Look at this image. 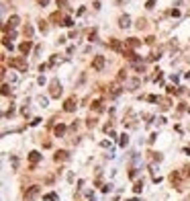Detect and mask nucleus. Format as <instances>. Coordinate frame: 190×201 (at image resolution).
Listing matches in <instances>:
<instances>
[{"mask_svg":"<svg viewBox=\"0 0 190 201\" xmlns=\"http://www.w3.org/2000/svg\"><path fill=\"white\" fill-rule=\"evenodd\" d=\"M39 193H41L39 185H31V187L23 193V199H25V201H35L37 197H39Z\"/></svg>","mask_w":190,"mask_h":201,"instance_id":"f257e3e1","label":"nucleus"},{"mask_svg":"<svg viewBox=\"0 0 190 201\" xmlns=\"http://www.w3.org/2000/svg\"><path fill=\"white\" fill-rule=\"evenodd\" d=\"M63 92V88H61V82L57 80V78H53L51 80V84H49V95L53 99H59V95Z\"/></svg>","mask_w":190,"mask_h":201,"instance_id":"f03ea898","label":"nucleus"},{"mask_svg":"<svg viewBox=\"0 0 190 201\" xmlns=\"http://www.w3.org/2000/svg\"><path fill=\"white\" fill-rule=\"evenodd\" d=\"M8 64H10V68H16V70H20V72H27V62H25L23 58H13Z\"/></svg>","mask_w":190,"mask_h":201,"instance_id":"7ed1b4c3","label":"nucleus"},{"mask_svg":"<svg viewBox=\"0 0 190 201\" xmlns=\"http://www.w3.org/2000/svg\"><path fill=\"white\" fill-rule=\"evenodd\" d=\"M76 107H78V99H76V97L66 99V103H63V111H66V113H74Z\"/></svg>","mask_w":190,"mask_h":201,"instance_id":"20e7f679","label":"nucleus"},{"mask_svg":"<svg viewBox=\"0 0 190 201\" xmlns=\"http://www.w3.org/2000/svg\"><path fill=\"white\" fill-rule=\"evenodd\" d=\"M182 177H184L182 173H178V170H174V173L170 174V183H172V185H174L176 189H182Z\"/></svg>","mask_w":190,"mask_h":201,"instance_id":"39448f33","label":"nucleus"},{"mask_svg":"<svg viewBox=\"0 0 190 201\" xmlns=\"http://www.w3.org/2000/svg\"><path fill=\"white\" fill-rule=\"evenodd\" d=\"M104 64H106L104 56H94V60H92V68H94L96 72H102V70H104Z\"/></svg>","mask_w":190,"mask_h":201,"instance_id":"423d86ee","label":"nucleus"},{"mask_svg":"<svg viewBox=\"0 0 190 201\" xmlns=\"http://www.w3.org/2000/svg\"><path fill=\"white\" fill-rule=\"evenodd\" d=\"M106 95H109L110 99H117V97H119V95H121V86H119V84H117V82L109 84V86H106Z\"/></svg>","mask_w":190,"mask_h":201,"instance_id":"0eeeda50","label":"nucleus"},{"mask_svg":"<svg viewBox=\"0 0 190 201\" xmlns=\"http://www.w3.org/2000/svg\"><path fill=\"white\" fill-rule=\"evenodd\" d=\"M19 17H16V14H13V17H10V19H8L6 21V25H4V33H8V31H13L14 27H16V25H19Z\"/></svg>","mask_w":190,"mask_h":201,"instance_id":"6e6552de","label":"nucleus"},{"mask_svg":"<svg viewBox=\"0 0 190 201\" xmlns=\"http://www.w3.org/2000/svg\"><path fill=\"white\" fill-rule=\"evenodd\" d=\"M109 47L110 49H115V51H125V47H123V43L119 41V39H109Z\"/></svg>","mask_w":190,"mask_h":201,"instance_id":"1a4fd4ad","label":"nucleus"},{"mask_svg":"<svg viewBox=\"0 0 190 201\" xmlns=\"http://www.w3.org/2000/svg\"><path fill=\"white\" fill-rule=\"evenodd\" d=\"M68 158H70V154L66 152V150H57V152H55V156H53L55 162H66Z\"/></svg>","mask_w":190,"mask_h":201,"instance_id":"9d476101","label":"nucleus"},{"mask_svg":"<svg viewBox=\"0 0 190 201\" xmlns=\"http://www.w3.org/2000/svg\"><path fill=\"white\" fill-rule=\"evenodd\" d=\"M39 160H41V154H39V152H35V150H33V152H29V162H31V170L35 168V164H37Z\"/></svg>","mask_w":190,"mask_h":201,"instance_id":"9b49d317","label":"nucleus"},{"mask_svg":"<svg viewBox=\"0 0 190 201\" xmlns=\"http://www.w3.org/2000/svg\"><path fill=\"white\" fill-rule=\"evenodd\" d=\"M31 47H33V45H31V41H23V43L19 45V51L23 54V56H27L29 51H31Z\"/></svg>","mask_w":190,"mask_h":201,"instance_id":"f8f14e48","label":"nucleus"},{"mask_svg":"<svg viewBox=\"0 0 190 201\" xmlns=\"http://www.w3.org/2000/svg\"><path fill=\"white\" fill-rule=\"evenodd\" d=\"M131 25V19H129V14H123L121 19H119V27L121 29H127Z\"/></svg>","mask_w":190,"mask_h":201,"instance_id":"ddd939ff","label":"nucleus"},{"mask_svg":"<svg viewBox=\"0 0 190 201\" xmlns=\"http://www.w3.org/2000/svg\"><path fill=\"white\" fill-rule=\"evenodd\" d=\"M63 19H66V17H63V14H61L59 10H57V13H53V14H51V21H53L55 25H63Z\"/></svg>","mask_w":190,"mask_h":201,"instance_id":"4468645a","label":"nucleus"},{"mask_svg":"<svg viewBox=\"0 0 190 201\" xmlns=\"http://www.w3.org/2000/svg\"><path fill=\"white\" fill-rule=\"evenodd\" d=\"M53 133L57 136V138H61V136L66 133V125H63V123H57V125L53 127Z\"/></svg>","mask_w":190,"mask_h":201,"instance_id":"2eb2a0df","label":"nucleus"},{"mask_svg":"<svg viewBox=\"0 0 190 201\" xmlns=\"http://www.w3.org/2000/svg\"><path fill=\"white\" fill-rule=\"evenodd\" d=\"M102 109H104V103L102 101H92V111L94 113H100Z\"/></svg>","mask_w":190,"mask_h":201,"instance_id":"dca6fc26","label":"nucleus"},{"mask_svg":"<svg viewBox=\"0 0 190 201\" xmlns=\"http://www.w3.org/2000/svg\"><path fill=\"white\" fill-rule=\"evenodd\" d=\"M123 123H127L129 127H135V115H133V111L127 113V121H123Z\"/></svg>","mask_w":190,"mask_h":201,"instance_id":"f3484780","label":"nucleus"},{"mask_svg":"<svg viewBox=\"0 0 190 201\" xmlns=\"http://www.w3.org/2000/svg\"><path fill=\"white\" fill-rule=\"evenodd\" d=\"M127 45H129V47H139V45H141V41H139V39H135V37H129V39H127Z\"/></svg>","mask_w":190,"mask_h":201,"instance_id":"a211bd4d","label":"nucleus"},{"mask_svg":"<svg viewBox=\"0 0 190 201\" xmlns=\"http://www.w3.org/2000/svg\"><path fill=\"white\" fill-rule=\"evenodd\" d=\"M160 109L162 111H168L170 109V99H160Z\"/></svg>","mask_w":190,"mask_h":201,"instance_id":"6ab92c4d","label":"nucleus"},{"mask_svg":"<svg viewBox=\"0 0 190 201\" xmlns=\"http://www.w3.org/2000/svg\"><path fill=\"white\" fill-rule=\"evenodd\" d=\"M139 84H141V80H139V78H133V80L129 82V90H137V88H139Z\"/></svg>","mask_w":190,"mask_h":201,"instance_id":"aec40b11","label":"nucleus"},{"mask_svg":"<svg viewBox=\"0 0 190 201\" xmlns=\"http://www.w3.org/2000/svg\"><path fill=\"white\" fill-rule=\"evenodd\" d=\"M23 33H25V37H29V39H31V37H33V27H31V25H25Z\"/></svg>","mask_w":190,"mask_h":201,"instance_id":"412c9836","label":"nucleus"},{"mask_svg":"<svg viewBox=\"0 0 190 201\" xmlns=\"http://www.w3.org/2000/svg\"><path fill=\"white\" fill-rule=\"evenodd\" d=\"M137 29H139V31H145V29H147V21H145V19H139V21H137Z\"/></svg>","mask_w":190,"mask_h":201,"instance_id":"4be33fe9","label":"nucleus"},{"mask_svg":"<svg viewBox=\"0 0 190 201\" xmlns=\"http://www.w3.org/2000/svg\"><path fill=\"white\" fill-rule=\"evenodd\" d=\"M39 29H41V33H47V29H49L47 21H39Z\"/></svg>","mask_w":190,"mask_h":201,"instance_id":"5701e85b","label":"nucleus"},{"mask_svg":"<svg viewBox=\"0 0 190 201\" xmlns=\"http://www.w3.org/2000/svg\"><path fill=\"white\" fill-rule=\"evenodd\" d=\"M133 191H135V193H141V191H143V181H137L135 187H133Z\"/></svg>","mask_w":190,"mask_h":201,"instance_id":"b1692460","label":"nucleus"},{"mask_svg":"<svg viewBox=\"0 0 190 201\" xmlns=\"http://www.w3.org/2000/svg\"><path fill=\"white\" fill-rule=\"evenodd\" d=\"M182 90L180 88H176V86H168V95H180Z\"/></svg>","mask_w":190,"mask_h":201,"instance_id":"393cba45","label":"nucleus"},{"mask_svg":"<svg viewBox=\"0 0 190 201\" xmlns=\"http://www.w3.org/2000/svg\"><path fill=\"white\" fill-rule=\"evenodd\" d=\"M149 154H151V160H156V162H160V160L163 158V156H162L160 152H149Z\"/></svg>","mask_w":190,"mask_h":201,"instance_id":"a878e982","label":"nucleus"},{"mask_svg":"<svg viewBox=\"0 0 190 201\" xmlns=\"http://www.w3.org/2000/svg\"><path fill=\"white\" fill-rule=\"evenodd\" d=\"M119 82H123V80H127V72H125V70H119Z\"/></svg>","mask_w":190,"mask_h":201,"instance_id":"bb28decb","label":"nucleus"},{"mask_svg":"<svg viewBox=\"0 0 190 201\" xmlns=\"http://www.w3.org/2000/svg\"><path fill=\"white\" fill-rule=\"evenodd\" d=\"M127 144H129V138H127V136H121V140H119V146H123V148H125Z\"/></svg>","mask_w":190,"mask_h":201,"instance_id":"cd10ccee","label":"nucleus"},{"mask_svg":"<svg viewBox=\"0 0 190 201\" xmlns=\"http://www.w3.org/2000/svg\"><path fill=\"white\" fill-rule=\"evenodd\" d=\"M45 199H47V201H57L59 197H57L55 193H47V195H45Z\"/></svg>","mask_w":190,"mask_h":201,"instance_id":"c85d7f7f","label":"nucleus"},{"mask_svg":"<svg viewBox=\"0 0 190 201\" xmlns=\"http://www.w3.org/2000/svg\"><path fill=\"white\" fill-rule=\"evenodd\" d=\"M2 95H4V97L10 95V86H8V84H2Z\"/></svg>","mask_w":190,"mask_h":201,"instance_id":"c756f323","label":"nucleus"},{"mask_svg":"<svg viewBox=\"0 0 190 201\" xmlns=\"http://www.w3.org/2000/svg\"><path fill=\"white\" fill-rule=\"evenodd\" d=\"M96 39V29H92V31H88V41H94Z\"/></svg>","mask_w":190,"mask_h":201,"instance_id":"7c9ffc66","label":"nucleus"},{"mask_svg":"<svg viewBox=\"0 0 190 201\" xmlns=\"http://www.w3.org/2000/svg\"><path fill=\"white\" fill-rule=\"evenodd\" d=\"M145 99H147L149 103H160V99H157L156 95H149V97H145Z\"/></svg>","mask_w":190,"mask_h":201,"instance_id":"2f4dec72","label":"nucleus"},{"mask_svg":"<svg viewBox=\"0 0 190 201\" xmlns=\"http://www.w3.org/2000/svg\"><path fill=\"white\" fill-rule=\"evenodd\" d=\"M86 125H88V127H96V119H94V117H90L88 121H86Z\"/></svg>","mask_w":190,"mask_h":201,"instance_id":"473e14b6","label":"nucleus"},{"mask_svg":"<svg viewBox=\"0 0 190 201\" xmlns=\"http://www.w3.org/2000/svg\"><path fill=\"white\" fill-rule=\"evenodd\" d=\"M2 43H4V47H8V49H13V43L8 41V37H4V39H2Z\"/></svg>","mask_w":190,"mask_h":201,"instance_id":"72a5a7b5","label":"nucleus"},{"mask_svg":"<svg viewBox=\"0 0 190 201\" xmlns=\"http://www.w3.org/2000/svg\"><path fill=\"white\" fill-rule=\"evenodd\" d=\"M57 62H59V58H57V56H51V60H49V66H55Z\"/></svg>","mask_w":190,"mask_h":201,"instance_id":"f704fd0d","label":"nucleus"},{"mask_svg":"<svg viewBox=\"0 0 190 201\" xmlns=\"http://www.w3.org/2000/svg\"><path fill=\"white\" fill-rule=\"evenodd\" d=\"M63 25H66V27H72L74 23H72V19H70V17H66V19H63Z\"/></svg>","mask_w":190,"mask_h":201,"instance_id":"c9c22d12","label":"nucleus"},{"mask_svg":"<svg viewBox=\"0 0 190 201\" xmlns=\"http://www.w3.org/2000/svg\"><path fill=\"white\" fill-rule=\"evenodd\" d=\"M39 105H41V107H47V99H45V97H39Z\"/></svg>","mask_w":190,"mask_h":201,"instance_id":"e433bc0d","label":"nucleus"},{"mask_svg":"<svg viewBox=\"0 0 190 201\" xmlns=\"http://www.w3.org/2000/svg\"><path fill=\"white\" fill-rule=\"evenodd\" d=\"M156 6V0H147V4H145V8H153Z\"/></svg>","mask_w":190,"mask_h":201,"instance_id":"4c0bfd02","label":"nucleus"},{"mask_svg":"<svg viewBox=\"0 0 190 201\" xmlns=\"http://www.w3.org/2000/svg\"><path fill=\"white\" fill-rule=\"evenodd\" d=\"M153 41H156V37H151V35L145 39V43H147V45H153Z\"/></svg>","mask_w":190,"mask_h":201,"instance_id":"58836bf2","label":"nucleus"},{"mask_svg":"<svg viewBox=\"0 0 190 201\" xmlns=\"http://www.w3.org/2000/svg\"><path fill=\"white\" fill-rule=\"evenodd\" d=\"M102 191H104V193H110V191H113V185H104Z\"/></svg>","mask_w":190,"mask_h":201,"instance_id":"ea45409f","label":"nucleus"},{"mask_svg":"<svg viewBox=\"0 0 190 201\" xmlns=\"http://www.w3.org/2000/svg\"><path fill=\"white\" fill-rule=\"evenodd\" d=\"M129 177H131V179H135V177H137V168H131V170H129Z\"/></svg>","mask_w":190,"mask_h":201,"instance_id":"a19ab883","label":"nucleus"},{"mask_svg":"<svg viewBox=\"0 0 190 201\" xmlns=\"http://www.w3.org/2000/svg\"><path fill=\"white\" fill-rule=\"evenodd\" d=\"M47 68H49V64H41V66H39V72H45Z\"/></svg>","mask_w":190,"mask_h":201,"instance_id":"79ce46f5","label":"nucleus"},{"mask_svg":"<svg viewBox=\"0 0 190 201\" xmlns=\"http://www.w3.org/2000/svg\"><path fill=\"white\" fill-rule=\"evenodd\" d=\"M35 2H37V4H39V6H45V4H47L49 0H35Z\"/></svg>","mask_w":190,"mask_h":201,"instance_id":"37998d69","label":"nucleus"},{"mask_svg":"<svg viewBox=\"0 0 190 201\" xmlns=\"http://www.w3.org/2000/svg\"><path fill=\"white\" fill-rule=\"evenodd\" d=\"M68 4V0H57V6H66Z\"/></svg>","mask_w":190,"mask_h":201,"instance_id":"c03bdc74","label":"nucleus"},{"mask_svg":"<svg viewBox=\"0 0 190 201\" xmlns=\"http://www.w3.org/2000/svg\"><path fill=\"white\" fill-rule=\"evenodd\" d=\"M184 177H190V166H186V168H184Z\"/></svg>","mask_w":190,"mask_h":201,"instance_id":"a18cd8bd","label":"nucleus"},{"mask_svg":"<svg viewBox=\"0 0 190 201\" xmlns=\"http://www.w3.org/2000/svg\"><path fill=\"white\" fill-rule=\"evenodd\" d=\"M125 2H129V0H119V4H125Z\"/></svg>","mask_w":190,"mask_h":201,"instance_id":"49530a36","label":"nucleus"}]
</instances>
